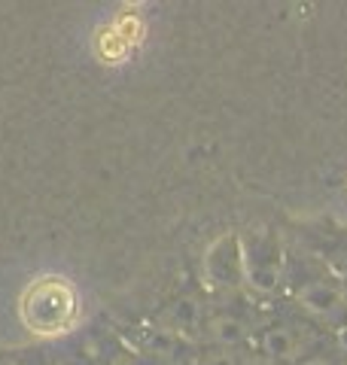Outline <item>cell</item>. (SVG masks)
<instances>
[{
	"instance_id": "cell-9",
	"label": "cell",
	"mask_w": 347,
	"mask_h": 365,
	"mask_svg": "<svg viewBox=\"0 0 347 365\" xmlns=\"http://www.w3.org/2000/svg\"><path fill=\"white\" fill-rule=\"evenodd\" d=\"M241 365H277L274 359H268L265 353H247L244 359H241Z\"/></svg>"
},
{
	"instance_id": "cell-7",
	"label": "cell",
	"mask_w": 347,
	"mask_h": 365,
	"mask_svg": "<svg viewBox=\"0 0 347 365\" xmlns=\"http://www.w3.org/2000/svg\"><path fill=\"white\" fill-rule=\"evenodd\" d=\"M198 365H241V359H238V353H235V350L213 347V350H207V353H204Z\"/></svg>"
},
{
	"instance_id": "cell-10",
	"label": "cell",
	"mask_w": 347,
	"mask_h": 365,
	"mask_svg": "<svg viewBox=\"0 0 347 365\" xmlns=\"http://www.w3.org/2000/svg\"><path fill=\"white\" fill-rule=\"evenodd\" d=\"M296 365H335L329 356H323V353H314V356H305L302 362H296Z\"/></svg>"
},
{
	"instance_id": "cell-1",
	"label": "cell",
	"mask_w": 347,
	"mask_h": 365,
	"mask_svg": "<svg viewBox=\"0 0 347 365\" xmlns=\"http://www.w3.org/2000/svg\"><path fill=\"white\" fill-rule=\"evenodd\" d=\"M21 314H25V323L37 332H61L74 317V289L64 280H43L37 287H31Z\"/></svg>"
},
{
	"instance_id": "cell-4",
	"label": "cell",
	"mask_w": 347,
	"mask_h": 365,
	"mask_svg": "<svg viewBox=\"0 0 347 365\" xmlns=\"http://www.w3.org/2000/svg\"><path fill=\"white\" fill-rule=\"evenodd\" d=\"M204 338L211 341L213 347H223V350H235L238 344L247 341V323L235 314H213L204 319Z\"/></svg>"
},
{
	"instance_id": "cell-6",
	"label": "cell",
	"mask_w": 347,
	"mask_h": 365,
	"mask_svg": "<svg viewBox=\"0 0 347 365\" xmlns=\"http://www.w3.org/2000/svg\"><path fill=\"white\" fill-rule=\"evenodd\" d=\"M144 350L146 356H153L159 362H180L183 359V350H186V338L171 332V329H149L146 338H144Z\"/></svg>"
},
{
	"instance_id": "cell-8",
	"label": "cell",
	"mask_w": 347,
	"mask_h": 365,
	"mask_svg": "<svg viewBox=\"0 0 347 365\" xmlns=\"http://www.w3.org/2000/svg\"><path fill=\"white\" fill-rule=\"evenodd\" d=\"M329 265H332V271L338 274V277H344V280H347V250H338V253H332Z\"/></svg>"
},
{
	"instance_id": "cell-12",
	"label": "cell",
	"mask_w": 347,
	"mask_h": 365,
	"mask_svg": "<svg viewBox=\"0 0 347 365\" xmlns=\"http://www.w3.org/2000/svg\"><path fill=\"white\" fill-rule=\"evenodd\" d=\"M344 307H347V302H344Z\"/></svg>"
},
{
	"instance_id": "cell-2",
	"label": "cell",
	"mask_w": 347,
	"mask_h": 365,
	"mask_svg": "<svg viewBox=\"0 0 347 365\" xmlns=\"http://www.w3.org/2000/svg\"><path fill=\"white\" fill-rule=\"evenodd\" d=\"M296 304L311 317H335L344 311V295L326 280H311L296 292Z\"/></svg>"
},
{
	"instance_id": "cell-5",
	"label": "cell",
	"mask_w": 347,
	"mask_h": 365,
	"mask_svg": "<svg viewBox=\"0 0 347 365\" xmlns=\"http://www.w3.org/2000/svg\"><path fill=\"white\" fill-rule=\"evenodd\" d=\"M262 350L259 353H265L268 359H274V362H296L298 359V341H296V332L289 326H268L262 332Z\"/></svg>"
},
{
	"instance_id": "cell-3",
	"label": "cell",
	"mask_w": 347,
	"mask_h": 365,
	"mask_svg": "<svg viewBox=\"0 0 347 365\" xmlns=\"http://www.w3.org/2000/svg\"><path fill=\"white\" fill-rule=\"evenodd\" d=\"M161 319H165V329H171V332L177 335H192V332H201L204 329V307L201 302L195 299V295H180L177 302L168 304V311L161 314Z\"/></svg>"
},
{
	"instance_id": "cell-11",
	"label": "cell",
	"mask_w": 347,
	"mask_h": 365,
	"mask_svg": "<svg viewBox=\"0 0 347 365\" xmlns=\"http://www.w3.org/2000/svg\"><path fill=\"white\" fill-rule=\"evenodd\" d=\"M107 365H137V359L129 356V353H116V356H113Z\"/></svg>"
}]
</instances>
